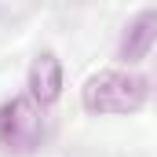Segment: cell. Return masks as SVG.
I'll return each instance as SVG.
<instances>
[{
    "label": "cell",
    "instance_id": "cell-1",
    "mask_svg": "<svg viewBox=\"0 0 157 157\" xmlns=\"http://www.w3.org/2000/svg\"><path fill=\"white\" fill-rule=\"evenodd\" d=\"M150 99V80L135 70H99L84 80L80 88V102L88 113L99 117H124V113H139Z\"/></svg>",
    "mask_w": 157,
    "mask_h": 157
},
{
    "label": "cell",
    "instance_id": "cell-4",
    "mask_svg": "<svg viewBox=\"0 0 157 157\" xmlns=\"http://www.w3.org/2000/svg\"><path fill=\"white\" fill-rule=\"evenodd\" d=\"M26 88H29V99L37 102L40 110L59 102V95H62V62H59L55 51H40L37 59L29 62Z\"/></svg>",
    "mask_w": 157,
    "mask_h": 157
},
{
    "label": "cell",
    "instance_id": "cell-3",
    "mask_svg": "<svg viewBox=\"0 0 157 157\" xmlns=\"http://www.w3.org/2000/svg\"><path fill=\"white\" fill-rule=\"evenodd\" d=\"M154 44H157V11L146 7V11L128 18V26L121 33V44H117V59L124 66H135V62H143L150 55Z\"/></svg>",
    "mask_w": 157,
    "mask_h": 157
},
{
    "label": "cell",
    "instance_id": "cell-2",
    "mask_svg": "<svg viewBox=\"0 0 157 157\" xmlns=\"http://www.w3.org/2000/svg\"><path fill=\"white\" fill-rule=\"evenodd\" d=\"M44 135L40 106L29 95L7 99L0 106V150L4 154H29Z\"/></svg>",
    "mask_w": 157,
    "mask_h": 157
}]
</instances>
